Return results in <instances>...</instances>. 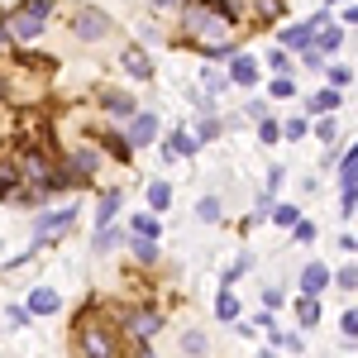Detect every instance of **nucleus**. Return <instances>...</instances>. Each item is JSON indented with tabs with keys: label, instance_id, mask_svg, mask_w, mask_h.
<instances>
[{
	"label": "nucleus",
	"instance_id": "f257e3e1",
	"mask_svg": "<svg viewBox=\"0 0 358 358\" xmlns=\"http://www.w3.org/2000/svg\"><path fill=\"white\" fill-rule=\"evenodd\" d=\"M72 354L77 358H120V325L96 315V296H86V310L72 325Z\"/></svg>",
	"mask_w": 358,
	"mask_h": 358
},
{
	"label": "nucleus",
	"instance_id": "f03ea898",
	"mask_svg": "<svg viewBox=\"0 0 358 358\" xmlns=\"http://www.w3.org/2000/svg\"><path fill=\"white\" fill-rule=\"evenodd\" d=\"M57 0H20L10 15H5V29H10V38H15V48H24L34 43L43 29H48V15H53Z\"/></svg>",
	"mask_w": 358,
	"mask_h": 358
},
{
	"label": "nucleus",
	"instance_id": "7ed1b4c3",
	"mask_svg": "<svg viewBox=\"0 0 358 358\" xmlns=\"http://www.w3.org/2000/svg\"><path fill=\"white\" fill-rule=\"evenodd\" d=\"M115 315V325H120V334H129L134 344H153L158 334H163V310L158 306H148V301H138V306H115L110 310Z\"/></svg>",
	"mask_w": 358,
	"mask_h": 358
},
{
	"label": "nucleus",
	"instance_id": "20e7f679",
	"mask_svg": "<svg viewBox=\"0 0 358 358\" xmlns=\"http://www.w3.org/2000/svg\"><path fill=\"white\" fill-rule=\"evenodd\" d=\"M67 29H72V38H77V43H101V38H110L115 15L96 10V5H82V10L67 20Z\"/></svg>",
	"mask_w": 358,
	"mask_h": 358
},
{
	"label": "nucleus",
	"instance_id": "39448f33",
	"mask_svg": "<svg viewBox=\"0 0 358 358\" xmlns=\"http://www.w3.org/2000/svg\"><path fill=\"white\" fill-rule=\"evenodd\" d=\"M72 224H77V206H48V210H38V220H34V248L62 239Z\"/></svg>",
	"mask_w": 358,
	"mask_h": 358
},
{
	"label": "nucleus",
	"instance_id": "423d86ee",
	"mask_svg": "<svg viewBox=\"0 0 358 358\" xmlns=\"http://www.w3.org/2000/svg\"><path fill=\"white\" fill-rule=\"evenodd\" d=\"M320 29H330V10H315V15H306L301 24H287L277 38H282V48H287V53H306V48L315 43V34H320Z\"/></svg>",
	"mask_w": 358,
	"mask_h": 358
},
{
	"label": "nucleus",
	"instance_id": "0eeeda50",
	"mask_svg": "<svg viewBox=\"0 0 358 358\" xmlns=\"http://www.w3.org/2000/svg\"><path fill=\"white\" fill-rule=\"evenodd\" d=\"M224 77H229V86H234V91H253V86L263 82V67H258V57H253V53H244V48H239V53L224 62Z\"/></svg>",
	"mask_w": 358,
	"mask_h": 358
},
{
	"label": "nucleus",
	"instance_id": "6e6552de",
	"mask_svg": "<svg viewBox=\"0 0 358 358\" xmlns=\"http://www.w3.org/2000/svg\"><path fill=\"white\" fill-rule=\"evenodd\" d=\"M91 138H96V148H101V153H110L115 163H129V158H134V148H129V138H124V129H110V124H96V129H91Z\"/></svg>",
	"mask_w": 358,
	"mask_h": 358
},
{
	"label": "nucleus",
	"instance_id": "1a4fd4ad",
	"mask_svg": "<svg viewBox=\"0 0 358 358\" xmlns=\"http://www.w3.org/2000/svg\"><path fill=\"white\" fill-rule=\"evenodd\" d=\"M96 106L106 115H115V120H134L138 106H134V96L129 91H115V86H106V91H96Z\"/></svg>",
	"mask_w": 358,
	"mask_h": 358
},
{
	"label": "nucleus",
	"instance_id": "9d476101",
	"mask_svg": "<svg viewBox=\"0 0 358 358\" xmlns=\"http://www.w3.org/2000/svg\"><path fill=\"white\" fill-rule=\"evenodd\" d=\"M124 138H129V148H148L153 138H158V115L153 110H138L129 124H124Z\"/></svg>",
	"mask_w": 358,
	"mask_h": 358
},
{
	"label": "nucleus",
	"instance_id": "9b49d317",
	"mask_svg": "<svg viewBox=\"0 0 358 358\" xmlns=\"http://www.w3.org/2000/svg\"><path fill=\"white\" fill-rule=\"evenodd\" d=\"M201 153V138L192 134V129H172V134L163 138V158L167 163H177V158H196Z\"/></svg>",
	"mask_w": 358,
	"mask_h": 358
},
{
	"label": "nucleus",
	"instance_id": "f8f14e48",
	"mask_svg": "<svg viewBox=\"0 0 358 358\" xmlns=\"http://www.w3.org/2000/svg\"><path fill=\"white\" fill-rule=\"evenodd\" d=\"M120 67H124L134 82H153V57H148V48H138V43H129V48L120 53Z\"/></svg>",
	"mask_w": 358,
	"mask_h": 358
},
{
	"label": "nucleus",
	"instance_id": "ddd939ff",
	"mask_svg": "<svg viewBox=\"0 0 358 358\" xmlns=\"http://www.w3.org/2000/svg\"><path fill=\"white\" fill-rule=\"evenodd\" d=\"M330 282H334V273L325 268V263H315V258H310V263L301 268V277H296V287H301V296H320V292H325Z\"/></svg>",
	"mask_w": 358,
	"mask_h": 358
},
{
	"label": "nucleus",
	"instance_id": "4468645a",
	"mask_svg": "<svg viewBox=\"0 0 358 358\" xmlns=\"http://www.w3.org/2000/svg\"><path fill=\"white\" fill-rule=\"evenodd\" d=\"M62 163L77 167L82 177H91V182H96V172H101V148H96V143H77V148H72V153H67Z\"/></svg>",
	"mask_w": 358,
	"mask_h": 358
},
{
	"label": "nucleus",
	"instance_id": "2eb2a0df",
	"mask_svg": "<svg viewBox=\"0 0 358 358\" xmlns=\"http://www.w3.org/2000/svg\"><path fill=\"white\" fill-rule=\"evenodd\" d=\"M24 306H29V315L48 320V315H57V310H62V296H57L53 287H34V292L24 296Z\"/></svg>",
	"mask_w": 358,
	"mask_h": 358
},
{
	"label": "nucleus",
	"instance_id": "dca6fc26",
	"mask_svg": "<svg viewBox=\"0 0 358 358\" xmlns=\"http://www.w3.org/2000/svg\"><path fill=\"white\" fill-rule=\"evenodd\" d=\"M120 244H129V229H120V224H106V229H96V239H91V253H96V258H110Z\"/></svg>",
	"mask_w": 358,
	"mask_h": 358
},
{
	"label": "nucleus",
	"instance_id": "f3484780",
	"mask_svg": "<svg viewBox=\"0 0 358 358\" xmlns=\"http://www.w3.org/2000/svg\"><path fill=\"white\" fill-rule=\"evenodd\" d=\"M215 20H224V24L234 29V24H244V15H248V0H201Z\"/></svg>",
	"mask_w": 358,
	"mask_h": 358
},
{
	"label": "nucleus",
	"instance_id": "a211bd4d",
	"mask_svg": "<svg viewBox=\"0 0 358 358\" xmlns=\"http://www.w3.org/2000/svg\"><path fill=\"white\" fill-rule=\"evenodd\" d=\"M339 101H344V91L320 86V91H310V96H306V115H334V110H339Z\"/></svg>",
	"mask_w": 358,
	"mask_h": 358
},
{
	"label": "nucleus",
	"instance_id": "6ab92c4d",
	"mask_svg": "<svg viewBox=\"0 0 358 358\" xmlns=\"http://www.w3.org/2000/svg\"><path fill=\"white\" fill-rule=\"evenodd\" d=\"M215 320L220 325H239L244 315H239V296L229 292V287H220V296H215Z\"/></svg>",
	"mask_w": 358,
	"mask_h": 358
},
{
	"label": "nucleus",
	"instance_id": "aec40b11",
	"mask_svg": "<svg viewBox=\"0 0 358 358\" xmlns=\"http://www.w3.org/2000/svg\"><path fill=\"white\" fill-rule=\"evenodd\" d=\"M248 15L268 29V24H277V20L287 15V5H282V0H248Z\"/></svg>",
	"mask_w": 358,
	"mask_h": 358
},
{
	"label": "nucleus",
	"instance_id": "412c9836",
	"mask_svg": "<svg viewBox=\"0 0 358 358\" xmlns=\"http://www.w3.org/2000/svg\"><path fill=\"white\" fill-rule=\"evenodd\" d=\"M182 354H187V358H210V334L196 330V325H192V330H182Z\"/></svg>",
	"mask_w": 358,
	"mask_h": 358
},
{
	"label": "nucleus",
	"instance_id": "4be33fe9",
	"mask_svg": "<svg viewBox=\"0 0 358 358\" xmlns=\"http://www.w3.org/2000/svg\"><path fill=\"white\" fill-rule=\"evenodd\" d=\"M310 48H315V53H320V57L339 53V48H344V24H330V29H320V34H315V43H310Z\"/></svg>",
	"mask_w": 358,
	"mask_h": 358
},
{
	"label": "nucleus",
	"instance_id": "5701e85b",
	"mask_svg": "<svg viewBox=\"0 0 358 358\" xmlns=\"http://www.w3.org/2000/svg\"><path fill=\"white\" fill-rule=\"evenodd\" d=\"M129 253H134V263H143V268H153V263L163 258L158 239H138V234H129Z\"/></svg>",
	"mask_w": 358,
	"mask_h": 358
},
{
	"label": "nucleus",
	"instance_id": "b1692460",
	"mask_svg": "<svg viewBox=\"0 0 358 358\" xmlns=\"http://www.w3.org/2000/svg\"><path fill=\"white\" fill-rule=\"evenodd\" d=\"M120 206H124V192H106V196H101V206H96V229H106V224H115V215H120Z\"/></svg>",
	"mask_w": 358,
	"mask_h": 358
},
{
	"label": "nucleus",
	"instance_id": "393cba45",
	"mask_svg": "<svg viewBox=\"0 0 358 358\" xmlns=\"http://www.w3.org/2000/svg\"><path fill=\"white\" fill-rule=\"evenodd\" d=\"M129 234H138V239H163V220H158L153 210H143V215L129 220Z\"/></svg>",
	"mask_w": 358,
	"mask_h": 358
},
{
	"label": "nucleus",
	"instance_id": "a878e982",
	"mask_svg": "<svg viewBox=\"0 0 358 358\" xmlns=\"http://www.w3.org/2000/svg\"><path fill=\"white\" fill-rule=\"evenodd\" d=\"M148 206H153V215H163L167 206H172V182L167 177H153L148 182Z\"/></svg>",
	"mask_w": 358,
	"mask_h": 358
},
{
	"label": "nucleus",
	"instance_id": "bb28decb",
	"mask_svg": "<svg viewBox=\"0 0 358 358\" xmlns=\"http://www.w3.org/2000/svg\"><path fill=\"white\" fill-rule=\"evenodd\" d=\"M296 325L301 330L320 325V296H296Z\"/></svg>",
	"mask_w": 358,
	"mask_h": 358
},
{
	"label": "nucleus",
	"instance_id": "cd10ccee",
	"mask_svg": "<svg viewBox=\"0 0 358 358\" xmlns=\"http://www.w3.org/2000/svg\"><path fill=\"white\" fill-rule=\"evenodd\" d=\"M220 134H224V120H220V115H201V124H196V138H201V143H215Z\"/></svg>",
	"mask_w": 358,
	"mask_h": 358
},
{
	"label": "nucleus",
	"instance_id": "c85d7f7f",
	"mask_svg": "<svg viewBox=\"0 0 358 358\" xmlns=\"http://www.w3.org/2000/svg\"><path fill=\"white\" fill-rule=\"evenodd\" d=\"M273 224H282V229H292V224L301 220V206H292V201H277L273 206V215H268Z\"/></svg>",
	"mask_w": 358,
	"mask_h": 358
},
{
	"label": "nucleus",
	"instance_id": "c756f323",
	"mask_svg": "<svg viewBox=\"0 0 358 358\" xmlns=\"http://www.w3.org/2000/svg\"><path fill=\"white\" fill-rule=\"evenodd\" d=\"M339 187H358V143L344 153V163H339Z\"/></svg>",
	"mask_w": 358,
	"mask_h": 358
},
{
	"label": "nucleus",
	"instance_id": "7c9ffc66",
	"mask_svg": "<svg viewBox=\"0 0 358 358\" xmlns=\"http://www.w3.org/2000/svg\"><path fill=\"white\" fill-rule=\"evenodd\" d=\"M196 215H201L206 224L224 220V201H220V196H201V206H196Z\"/></svg>",
	"mask_w": 358,
	"mask_h": 358
},
{
	"label": "nucleus",
	"instance_id": "2f4dec72",
	"mask_svg": "<svg viewBox=\"0 0 358 358\" xmlns=\"http://www.w3.org/2000/svg\"><path fill=\"white\" fill-rule=\"evenodd\" d=\"M258 143H263V148L282 143V120H273V115H268V120H258Z\"/></svg>",
	"mask_w": 358,
	"mask_h": 358
},
{
	"label": "nucleus",
	"instance_id": "473e14b6",
	"mask_svg": "<svg viewBox=\"0 0 358 358\" xmlns=\"http://www.w3.org/2000/svg\"><path fill=\"white\" fill-rule=\"evenodd\" d=\"M201 91L220 96V91H234V86H229V77H224V67H206V82H201Z\"/></svg>",
	"mask_w": 358,
	"mask_h": 358
},
{
	"label": "nucleus",
	"instance_id": "72a5a7b5",
	"mask_svg": "<svg viewBox=\"0 0 358 358\" xmlns=\"http://www.w3.org/2000/svg\"><path fill=\"white\" fill-rule=\"evenodd\" d=\"M325 82H330L334 91H344V86L354 82V72H349V67H344V62H325Z\"/></svg>",
	"mask_w": 358,
	"mask_h": 358
},
{
	"label": "nucleus",
	"instance_id": "f704fd0d",
	"mask_svg": "<svg viewBox=\"0 0 358 358\" xmlns=\"http://www.w3.org/2000/svg\"><path fill=\"white\" fill-rule=\"evenodd\" d=\"M306 134H310V115H292V120L282 124V138H292V143L306 138Z\"/></svg>",
	"mask_w": 358,
	"mask_h": 358
},
{
	"label": "nucleus",
	"instance_id": "c9c22d12",
	"mask_svg": "<svg viewBox=\"0 0 358 358\" xmlns=\"http://www.w3.org/2000/svg\"><path fill=\"white\" fill-rule=\"evenodd\" d=\"M268 67H273V77H292V53L287 48H273L268 53Z\"/></svg>",
	"mask_w": 358,
	"mask_h": 358
},
{
	"label": "nucleus",
	"instance_id": "e433bc0d",
	"mask_svg": "<svg viewBox=\"0 0 358 358\" xmlns=\"http://www.w3.org/2000/svg\"><path fill=\"white\" fill-rule=\"evenodd\" d=\"M268 96H273V101H292V96H296V82H292V77H273V82H268Z\"/></svg>",
	"mask_w": 358,
	"mask_h": 358
},
{
	"label": "nucleus",
	"instance_id": "4c0bfd02",
	"mask_svg": "<svg viewBox=\"0 0 358 358\" xmlns=\"http://www.w3.org/2000/svg\"><path fill=\"white\" fill-rule=\"evenodd\" d=\"M315 234H320V229H315V220H306V215L292 224V239H296V244H315Z\"/></svg>",
	"mask_w": 358,
	"mask_h": 358
},
{
	"label": "nucleus",
	"instance_id": "58836bf2",
	"mask_svg": "<svg viewBox=\"0 0 358 358\" xmlns=\"http://www.w3.org/2000/svg\"><path fill=\"white\" fill-rule=\"evenodd\" d=\"M334 129H339V124H334V115H320V120L310 124V134H315V138H325V143H334Z\"/></svg>",
	"mask_w": 358,
	"mask_h": 358
},
{
	"label": "nucleus",
	"instance_id": "ea45409f",
	"mask_svg": "<svg viewBox=\"0 0 358 358\" xmlns=\"http://www.w3.org/2000/svg\"><path fill=\"white\" fill-rule=\"evenodd\" d=\"M334 287H344V292H358V268H354V263H344V268L334 273Z\"/></svg>",
	"mask_w": 358,
	"mask_h": 358
},
{
	"label": "nucleus",
	"instance_id": "a19ab883",
	"mask_svg": "<svg viewBox=\"0 0 358 358\" xmlns=\"http://www.w3.org/2000/svg\"><path fill=\"white\" fill-rule=\"evenodd\" d=\"M339 334H344V344H349V339H358V306L339 315Z\"/></svg>",
	"mask_w": 358,
	"mask_h": 358
},
{
	"label": "nucleus",
	"instance_id": "79ce46f5",
	"mask_svg": "<svg viewBox=\"0 0 358 358\" xmlns=\"http://www.w3.org/2000/svg\"><path fill=\"white\" fill-rule=\"evenodd\" d=\"M187 101H192L201 115H215V101H210V91H201V86H196V91H187Z\"/></svg>",
	"mask_w": 358,
	"mask_h": 358
},
{
	"label": "nucleus",
	"instance_id": "37998d69",
	"mask_svg": "<svg viewBox=\"0 0 358 358\" xmlns=\"http://www.w3.org/2000/svg\"><path fill=\"white\" fill-rule=\"evenodd\" d=\"M248 268H253V253H239V263H234V268L224 273V287H234V282H239V277H244Z\"/></svg>",
	"mask_w": 358,
	"mask_h": 358
},
{
	"label": "nucleus",
	"instance_id": "c03bdc74",
	"mask_svg": "<svg viewBox=\"0 0 358 358\" xmlns=\"http://www.w3.org/2000/svg\"><path fill=\"white\" fill-rule=\"evenodd\" d=\"M358 210V187H339V215H354Z\"/></svg>",
	"mask_w": 358,
	"mask_h": 358
},
{
	"label": "nucleus",
	"instance_id": "a18cd8bd",
	"mask_svg": "<svg viewBox=\"0 0 358 358\" xmlns=\"http://www.w3.org/2000/svg\"><path fill=\"white\" fill-rule=\"evenodd\" d=\"M5 320H10L15 330H24V325L34 320V315H29V306H10V310H5Z\"/></svg>",
	"mask_w": 358,
	"mask_h": 358
},
{
	"label": "nucleus",
	"instance_id": "49530a36",
	"mask_svg": "<svg viewBox=\"0 0 358 358\" xmlns=\"http://www.w3.org/2000/svg\"><path fill=\"white\" fill-rule=\"evenodd\" d=\"M282 301H287V292H282V287H263V310H277Z\"/></svg>",
	"mask_w": 358,
	"mask_h": 358
},
{
	"label": "nucleus",
	"instance_id": "de8ad7c7",
	"mask_svg": "<svg viewBox=\"0 0 358 358\" xmlns=\"http://www.w3.org/2000/svg\"><path fill=\"white\" fill-rule=\"evenodd\" d=\"M296 57H301V62L310 67V72H325V57L315 53V48H306V53H296Z\"/></svg>",
	"mask_w": 358,
	"mask_h": 358
},
{
	"label": "nucleus",
	"instance_id": "09e8293b",
	"mask_svg": "<svg viewBox=\"0 0 358 358\" xmlns=\"http://www.w3.org/2000/svg\"><path fill=\"white\" fill-rule=\"evenodd\" d=\"M148 5H153V10H158V15H172V10H182V5H187V0H148Z\"/></svg>",
	"mask_w": 358,
	"mask_h": 358
},
{
	"label": "nucleus",
	"instance_id": "8fccbe9b",
	"mask_svg": "<svg viewBox=\"0 0 358 358\" xmlns=\"http://www.w3.org/2000/svg\"><path fill=\"white\" fill-rule=\"evenodd\" d=\"M244 115H248V120H268V106H263V101H248Z\"/></svg>",
	"mask_w": 358,
	"mask_h": 358
},
{
	"label": "nucleus",
	"instance_id": "3c124183",
	"mask_svg": "<svg viewBox=\"0 0 358 358\" xmlns=\"http://www.w3.org/2000/svg\"><path fill=\"white\" fill-rule=\"evenodd\" d=\"M277 349H287V354H301V334H282V344Z\"/></svg>",
	"mask_w": 358,
	"mask_h": 358
},
{
	"label": "nucleus",
	"instance_id": "603ef678",
	"mask_svg": "<svg viewBox=\"0 0 358 358\" xmlns=\"http://www.w3.org/2000/svg\"><path fill=\"white\" fill-rule=\"evenodd\" d=\"M282 177H287V172H282V167H273V172H268V187H263V192H268V196H277V187H282Z\"/></svg>",
	"mask_w": 358,
	"mask_h": 358
},
{
	"label": "nucleus",
	"instance_id": "864d4df0",
	"mask_svg": "<svg viewBox=\"0 0 358 358\" xmlns=\"http://www.w3.org/2000/svg\"><path fill=\"white\" fill-rule=\"evenodd\" d=\"M339 248H344V253H358V239L354 234H339Z\"/></svg>",
	"mask_w": 358,
	"mask_h": 358
},
{
	"label": "nucleus",
	"instance_id": "5fc2aeb1",
	"mask_svg": "<svg viewBox=\"0 0 358 358\" xmlns=\"http://www.w3.org/2000/svg\"><path fill=\"white\" fill-rule=\"evenodd\" d=\"M344 24H358V0H354V5H344Z\"/></svg>",
	"mask_w": 358,
	"mask_h": 358
},
{
	"label": "nucleus",
	"instance_id": "6e6d98bb",
	"mask_svg": "<svg viewBox=\"0 0 358 358\" xmlns=\"http://www.w3.org/2000/svg\"><path fill=\"white\" fill-rule=\"evenodd\" d=\"M134 358H158V354H153V344H134Z\"/></svg>",
	"mask_w": 358,
	"mask_h": 358
},
{
	"label": "nucleus",
	"instance_id": "4d7b16f0",
	"mask_svg": "<svg viewBox=\"0 0 358 358\" xmlns=\"http://www.w3.org/2000/svg\"><path fill=\"white\" fill-rule=\"evenodd\" d=\"M10 196H15V182H5V177H0V201H10Z\"/></svg>",
	"mask_w": 358,
	"mask_h": 358
},
{
	"label": "nucleus",
	"instance_id": "13d9d810",
	"mask_svg": "<svg viewBox=\"0 0 358 358\" xmlns=\"http://www.w3.org/2000/svg\"><path fill=\"white\" fill-rule=\"evenodd\" d=\"M258 358H277V354H273V349H263V354H258Z\"/></svg>",
	"mask_w": 358,
	"mask_h": 358
},
{
	"label": "nucleus",
	"instance_id": "bf43d9fd",
	"mask_svg": "<svg viewBox=\"0 0 358 358\" xmlns=\"http://www.w3.org/2000/svg\"><path fill=\"white\" fill-rule=\"evenodd\" d=\"M330 5H354V0H330Z\"/></svg>",
	"mask_w": 358,
	"mask_h": 358
}]
</instances>
